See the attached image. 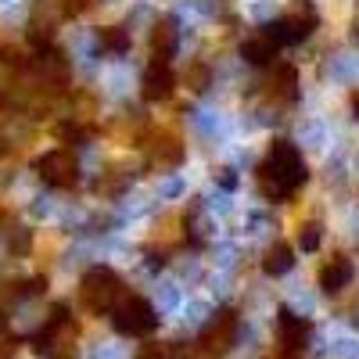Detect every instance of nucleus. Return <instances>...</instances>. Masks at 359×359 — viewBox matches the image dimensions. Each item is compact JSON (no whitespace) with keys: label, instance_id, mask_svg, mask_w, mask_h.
<instances>
[{"label":"nucleus","instance_id":"nucleus-2","mask_svg":"<svg viewBox=\"0 0 359 359\" xmlns=\"http://www.w3.org/2000/svg\"><path fill=\"white\" fill-rule=\"evenodd\" d=\"M79 302H83L86 313H94V316H101V313L111 316V309L123 302V280H118V273L108 269V266L86 269L83 280H79Z\"/></svg>","mask_w":359,"mask_h":359},{"label":"nucleus","instance_id":"nucleus-5","mask_svg":"<svg viewBox=\"0 0 359 359\" xmlns=\"http://www.w3.org/2000/svg\"><path fill=\"white\" fill-rule=\"evenodd\" d=\"M36 172H40L43 184H50V187H76L79 162H76V155L69 151V147H54V151H47L36 162Z\"/></svg>","mask_w":359,"mask_h":359},{"label":"nucleus","instance_id":"nucleus-6","mask_svg":"<svg viewBox=\"0 0 359 359\" xmlns=\"http://www.w3.org/2000/svg\"><path fill=\"white\" fill-rule=\"evenodd\" d=\"M313 29H316V15H313V8H306V15H302V11H291V15L277 18L273 25H269V36H273L277 47H287V43L309 40Z\"/></svg>","mask_w":359,"mask_h":359},{"label":"nucleus","instance_id":"nucleus-20","mask_svg":"<svg viewBox=\"0 0 359 359\" xmlns=\"http://www.w3.org/2000/svg\"><path fill=\"white\" fill-rule=\"evenodd\" d=\"M355 36H359V33H355Z\"/></svg>","mask_w":359,"mask_h":359},{"label":"nucleus","instance_id":"nucleus-18","mask_svg":"<svg viewBox=\"0 0 359 359\" xmlns=\"http://www.w3.org/2000/svg\"><path fill=\"white\" fill-rule=\"evenodd\" d=\"M137 359H169V352H165V348H158V345H147Z\"/></svg>","mask_w":359,"mask_h":359},{"label":"nucleus","instance_id":"nucleus-10","mask_svg":"<svg viewBox=\"0 0 359 359\" xmlns=\"http://www.w3.org/2000/svg\"><path fill=\"white\" fill-rule=\"evenodd\" d=\"M172 50H176V22L162 18L151 29V65H169Z\"/></svg>","mask_w":359,"mask_h":359},{"label":"nucleus","instance_id":"nucleus-17","mask_svg":"<svg viewBox=\"0 0 359 359\" xmlns=\"http://www.w3.org/2000/svg\"><path fill=\"white\" fill-rule=\"evenodd\" d=\"M57 4H62V15H79L90 0H57Z\"/></svg>","mask_w":359,"mask_h":359},{"label":"nucleus","instance_id":"nucleus-7","mask_svg":"<svg viewBox=\"0 0 359 359\" xmlns=\"http://www.w3.org/2000/svg\"><path fill=\"white\" fill-rule=\"evenodd\" d=\"M233 338H237V313L233 309H219L216 313V320L201 331V348H208V352H226L230 345H233Z\"/></svg>","mask_w":359,"mask_h":359},{"label":"nucleus","instance_id":"nucleus-3","mask_svg":"<svg viewBox=\"0 0 359 359\" xmlns=\"http://www.w3.org/2000/svg\"><path fill=\"white\" fill-rule=\"evenodd\" d=\"M111 327L123 338H147L158 327L155 306L140 294H123V302L111 309Z\"/></svg>","mask_w":359,"mask_h":359},{"label":"nucleus","instance_id":"nucleus-4","mask_svg":"<svg viewBox=\"0 0 359 359\" xmlns=\"http://www.w3.org/2000/svg\"><path fill=\"white\" fill-rule=\"evenodd\" d=\"M36 348L47 352L50 359H76V327H72V320L62 306L54 309L47 327L36 334Z\"/></svg>","mask_w":359,"mask_h":359},{"label":"nucleus","instance_id":"nucleus-9","mask_svg":"<svg viewBox=\"0 0 359 359\" xmlns=\"http://www.w3.org/2000/svg\"><path fill=\"white\" fill-rule=\"evenodd\" d=\"M172 90H176V76L169 65H147L144 79H140V94L144 101H169L172 97Z\"/></svg>","mask_w":359,"mask_h":359},{"label":"nucleus","instance_id":"nucleus-13","mask_svg":"<svg viewBox=\"0 0 359 359\" xmlns=\"http://www.w3.org/2000/svg\"><path fill=\"white\" fill-rule=\"evenodd\" d=\"M291 266H294V248L284 245V241H277L273 248L266 252V259H262V269H266L269 277H284Z\"/></svg>","mask_w":359,"mask_h":359},{"label":"nucleus","instance_id":"nucleus-15","mask_svg":"<svg viewBox=\"0 0 359 359\" xmlns=\"http://www.w3.org/2000/svg\"><path fill=\"white\" fill-rule=\"evenodd\" d=\"M298 241H302V248H306V252H313V248L320 245V226H316V223H306V226H302V233H298Z\"/></svg>","mask_w":359,"mask_h":359},{"label":"nucleus","instance_id":"nucleus-11","mask_svg":"<svg viewBox=\"0 0 359 359\" xmlns=\"http://www.w3.org/2000/svg\"><path fill=\"white\" fill-rule=\"evenodd\" d=\"M348 280H352V262L345 255H331V259L320 266V287L327 294H338Z\"/></svg>","mask_w":359,"mask_h":359},{"label":"nucleus","instance_id":"nucleus-16","mask_svg":"<svg viewBox=\"0 0 359 359\" xmlns=\"http://www.w3.org/2000/svg\"><path fill=\"white\" fill-rule=\"evenodd\" d=\"M187 83H191V90H205V83H208V69H205V65H191Z\"/></svg>","mask_w":359,"mask_h":359},{"label":"nucleus","instance_id":"nucleus-14","mask_svg":"<svg viewBox=\"0 0 359 359\" xmlns=\"http://www.w3.org/2000/svg\"><path fill=\"white\" fill-rule=\"evenodd\" d=\"M130 47V36L123 25H111V29H101V50H111V54H123Z\"/></svg>","mask_w":359,"mask_h":359},{"label":"nucleus","instance_id":"nucleus-1","mask_svg":"<svg viewBox=\"0 0 359 359\" xmlns=\"http://www.w3.org/2000/svg\"><path fill=\"white\" fill-rule=\"evenodd\" d=\"M306 176H309L306 172V158H302V151H298L291 140H273V144H269V151H266V158L255 169L259 191L266 198H273V201L291 198L298 187L306 184Z\"/></svg>","mask_w":359,"mask_h":359},{"label":"nucleus","instance_id":"nucleus-8","mask_svg":"<svg viewBox=\"0 0 359 359\" xmlns=\"http://www.w3.org/2000/svg\"><path fill=\"white\" fill-rule=\"evenodd\" d=\"M313 334V323L302 320V316H294L291 309H280V320H277V338H280V348L284 352H298V348H306Z\"/></svg>","mask_w":359,"mask_h":359},{"label":"nucleus","instance_id":"nucleus-19","mask_svg":"<svg viewBox=\"0 0 359 359\" xmlns=\"http://www.w3.org/2000/svg\"><path fill=\"white\" fill-rule=\"evenodd\" d=\"M352 108H355V115H359V90H355V94H352Z\"/></svg>","mask_w":359,"mask_h":359},{"label":"nucleus","instance_id":"nucleus-12","mask_svg":"<svg viewBox=\"0 0 359 359\" xmlns=\"http://www.w3.org/2000/svg\"><path fill=\"white\" fill-rule=\"evenodd\" d=\"M241 54H245V62H248V65L262 69V65H273V62H277L280 47L273 43V36H269V33H255V36H248V40H245Z\"/></svg>","mask_w":359,"mask_h":359}]
</instances>
